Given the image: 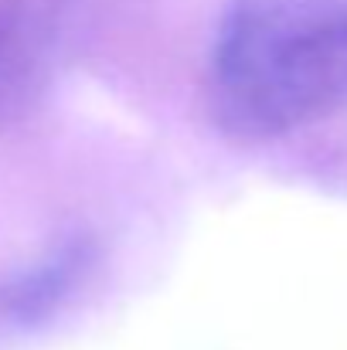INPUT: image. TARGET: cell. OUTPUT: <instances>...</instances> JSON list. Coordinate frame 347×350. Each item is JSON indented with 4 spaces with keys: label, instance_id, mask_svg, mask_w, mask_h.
I'll use <instances>...</instances> for the list:
<instances>
[{
    "label": "cell",
    "instance_id": "cell-2",
    "mask_svg": "<svg viewBox=\"0 0 347 350\" xmlns=\"http://www.w3.org/2000/svg\"><path fill=\"white\" fill-rule=\"evenodd\" d=\"M96 269V241L68 234L31 265L0 275V337L27 334L68 306Z\"/></svg>",
    "mask_w": 347,
    "mask_h": 350
},
{
    "label": "cell",
    "instance_id": "cell-3",
    "mask_svg": "<svg viewBox=\"0 0 347 350\" xmlns=\"http://www.w3.org/2000/svg\"><path fill=\"white\" fill-rule=\"evenodd\" d=\"M79 7L82 0H0V113L38 82Z\"/></svg>",
    "mask_w": 347,
    "mask_h": 350
},
{
    "label": "cell",
    "instance_id": "cell-1",
    "mask_svg": "<svg viewBox=\"0 0 347 350\" xmlns=\"http://www.w3.org/2000/svg\"><path fill=\"white\" fill-rule=\"evenodd\" d=\"M211 106L242 139H276L347 106V0H235L211 48Z\"/></svg>",
    "mask_w": 347,
    "mask_h": 350
}]
</instances>
